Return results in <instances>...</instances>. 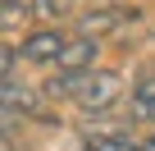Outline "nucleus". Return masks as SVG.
<instances>
[{"instance_id": "obj_4", "label": "nucleus", "mask_w": 155, "mask_h": 151, "mask_svg": "<svg viewBox=\"0 0 155 151\" xmlns=\"http://www.w3.org/2000/svg\"><path fill=\"white\" fill-rule=\"evenodd\" d=\"M101 37H82V32H73L68 46H64V60H59V73H91L101 69Z\"/></svg>"}, {"instance_id": "obj_3", "label": "nucleus", "mask_w": 155, "mask_h": 151, "mask_svg": "<svg viewBox=\"0 0 155 151\" xmlns=\"http://www.w3.org/2000/svg\"><path fill=\"white\" fill-rule=\"evenodd\" d=\"M18 115H23V119L41 115V101H37V92H32L28 83H18V78H5V137H14V124H18Z\"/></svg>"}, {"instance_id": "obj_5", "label": "nucleus", "mask_w": 155, "mask_h": 151, "mask_svg": "<svg viewBox=\"0 0 155 151\" xmlns=\"http://www.w3.org/2000/svg\"><path fill=\"white\" fill-rule=\"evenodd\" d=\"M123 19H128V9H123V5H110V0H101L96 9L78 14V32H82V37H105V32H114Z\"/></svg>"}, {"instance_id": "obj_8", "label": "nucleus", "mask_w": 155, "mask_h": 151, "mask_svg": "<svg viewBox=\"0 0 155 151\" xmlns=\"http://www.w3.org/2000/svg\"><path fill=\"white\" fill-rule=\"evenodd\" d=\"M87 151H146V142H137L132 133H101L87 142Z\"/></svg>"}, {"instance_id": "obj_2", "label": "nucleus", "mask_w": 155, "mask_h": 151, "mask_svg": "<svg viewBox=\"0 0 155 151\" xmlns=\"http://www.w3.org/2000/svg\"><path fill=\"white\" fill-rule=\"evenodd\" d=\"M68 37H73V32H64V28H37V32H28V37H23V60H28V64L59 69Z\"/></svg>"}, {"instance_id": "obj_1", "label": "nucleus", "mask_w": 155, "mask_h": 151, "mask_svg": "<svg viewBox=\"0 0 155 151\" xmlns=\"http://www.w3.org/2000/svg\"><path fill=\"white\" fill-rule=\"evenodd\" d=\"M46 96L73 101L78 110L87 115H105L119 96H123V78L114 69H91V73H55L46 83Z\"/></svg>"}, {"instance_id": "obj_9", "label": "nucleus", "mask_w": 155, "mask_h": 151, "mask_svg": "<svg viewBox=\"0 0 155 151\" xmlns=\"http://www.w3.org/2000/svg\"><path fill=\"white\" fill-rule=\"evenodd\" d=\"M5 151H18V146H14V137H5Z\"/></svg>"}, {"instance_id": "obj_7", "label": "nucleus", "mask_w": 155, "mask_h": 151, "mask_svg": "<svg viewBox=\"0 0 155 151\" xmlns=\"http://www.w3.org/2000/svg\"><path fill=\"white\" fill-rule=\"evenodd\" d=\"M78 9V0H32V19H41L46 28H55L59 19H68Z\"/></svg>"}, {"instance_id": "obj_6", "label": "nucleus", "mask_w": 155, "mask_h": 151, "mask_svg": "<svg viewBox=\"0 0 155 151\" xmlns=\"http://www.w3.org/2000/svg\"><path fill=\"white\" fill-rule=\"evenodd\" d=\"M128 115H132L137 124H150V128H155V73H146V78L132 83V92H128Z\"/></svg>"}]
</instances>
